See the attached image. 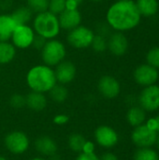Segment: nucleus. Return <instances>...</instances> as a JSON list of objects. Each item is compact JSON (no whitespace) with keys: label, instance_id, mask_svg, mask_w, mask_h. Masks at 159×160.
<instances>
[{"label":"nucleus","instance_id":"4be33fe9","mask_svg":"<svg viewBox=\"0 0 159 160\" xmlns=\"http://www.w3.org/2000/svg\"><path fill=\"white\" fill-rule=\"evenodd\" d=\"M146 115H145V111L139 106H133L131 107L127 113V122L129 123L130 126L132 127H138L143 124L145 121Z\"/></svg>","mask_w":159,"mask_h":160},{"label":"nucleus","instance_id":"ddd939ff","mask_svg":"<svg viewBox=\"0 0 159 160\" xmlns=\"http://www.w3.org/2000/svg\"><path fill=\"white\" fill-rule=\"evenodd\" d=\"M95 140L98 145L104 148H112L118 142V134L111 127L100 126L95 131Z\"/></svg>","mask_w":159,"mask_h":160},{"label":"nucleus","instance_id":"412c9836","mask_svg":"<svg viewBox=\"0 0 159 160\" xmlns=\"http://www.w3.org/2000/svg\"><path fill=\"white\" fill-rule=\"evenodd\" d=\"M135 3L142 16L151 17L156 15L158 10L157 0H137Z\"/></svg>","mask_w":159,"mask_h":160},{"label":"nucleus","instance_id":"ea45409f","mask_svg":"<svg viewBox=\"0 0 159 160\" xmlns=\"http://www.w3.org/2000/svg\"><path fill=\"white\" fill-rule=\"evenodd\" d=\"M157 147L159 149V136H157Z\"/></svg>","mask_w":159,"mask_h":160},{"label":"nucleus","instance_id":"1a4fd4ad","mask_svg":"<svg viewBox=\"0 0 159 160\" xmlns=\"http://www.w3.org/2000/svg\"><path fill=\"white\" fill-rule=\"evenodd\" d=\"M139 101L141 107L147 112H155L159 109V86L153 84L145 86L142 91Z\"/></svg>","mask_w":159,"mask_h":160},{"label":"nucleus","instance_id":"a878e982","mask_svg":"<svg viewBox=\"0 0 159 160\" xmlns=\"http://www.w3.org/2000/svg\"><path fill=\"white\" fill-rule=\"evenodd\" d=\"M49 0H26V6L34 14L48 10Z\"/></svg>","mask_w":159,"mask_h":160},{"label":"nucleus","instance_id":"72a5a7b5","mask_svg":"<svg viewBox=\"0 0 159 160\" xmlns=\"http://www.w3.org/2000/svg\"><path fill=\"white\" fill-rule=\"evenodd\" d=\"M82 152L85 153V154L95 153V144H94V142H92L90 141H86L84 145H83V148H82Z\"/></svg>","mask_w":159,"mask_h":160},{"label":"nucleus","instance_id":"9d476101","mask_svg":"<svg viewBox=\"0 0 159 160\" xmlns=\"http://www.w3.org/2000/svg\"><path fill=\"white\" fill-rule=\"evenodd\" d=\"M97 90L99 94L108 99L115 98L121 92V85L117 79L111 75L102 76L97 82Z\"/></svg>","mask_w":159,"mask_h":160},{"label":"nucleus","instance_id":"a211bd4d","mask_svg":"<svg viewBox=\"0 0 159 160\" xmlns=\"http://www.w3.org/2000/svg\"><path fill=\"white\" fill-rule=\"evenodd\" d=\"M47 98L45 94L31 91L25 97V106H27L30 110L35 112H41L47 106Z\"/></svg>","mask_w":159,"mask_h":160},{"label":"nucleus","instance_id":"7c9ffc66","mask_svg":"<svg viewBox=\"0 0 159 160\" xmlns=\"http://www.w3.org/2000/svg\"><path fill=\"white\" fill-rule=\"evenodd\" d=\"M53 123L57 126H64L66 125L68 121H69V116L67 114L65 113H60V114H56L53 119H52Z\"/></svg>","mask_w":159,"mask_h":160},{"label":"nucleus","instance_id":"f03ea898","mask_svg":"<svg viewBox=\"0 0 159 160\" xmlns=\"http://www.w3.org/2000/svg\"><path fill=\"white\" fill-rule=\"evenodd\" d=\"M26 83L31 91L49 93L57 83L53 68L44 64L32 67L26 74Z\"/></svg>","mask_w":159,"mask_h":160},{"label":"nucleus","instance_id":"6ab92c4d","mask_svg":"<svg viewBox=\"0 0 159 160\" xmlns=\"http://www.w3.org/2000/svg\"><path fill=\"white\" fill-rule=\"evenodd\" d=\"M17 53V49L10 41H0V66L11 63Z\"/></svg>","mask_w":159,"mask_h":160},{"label":"nucleus","instance_id":"aec40b11","mask_svg":"<svg viewBox=\"0 0 159 160\" xmlns=\"http://www.w3.org/2000/svg\"><path fill=\"white\" fill-rule=\"evenodd\" d=\"M10 15L15 21V22L17 23V25H20V24H29V22L33 20L34 13L25 5L15 8L12 11V13H10Z\"/></svg>","mask_w":159,"mask_h":160},{"label":"nucleus","instance_id":"c756f323","mask_svg":"<svg viewBox=\"0 0 159 160\" xmlns=\"http://www.w3.org/2000/svg\"><path fill=\"white\" fill-rule=\"evenodd\" d=\"M9 104L14 109H22L25 106V97L21 94H14L9 98Z\"/></svg>","mask_w":159,"mask_h":160},{"label":"nucleus","instance_id":"e433bc0d","mask_svg":"<svg viewBox=\"0 0 159 160\" xmlns=\"http://www.w3.org/2000/svg\"><path fill=\"white\" fill-rule=\"evenodd\" d=\"M73 1H74V2H76V3H77L79 6H80V5L82 3V2H83V0H73Z\"/></svg>","mask_w":159,"mask_h":160},{"label":"nucleus","instance_id":"f704fd0d","mask_svg":"<svg viewBox=\"0 0 159 160\" xmlns=\"http://www.w3.org/2000/svg\"><path fill=\"white\" fill-rule=\"evenodd\" d=\"M99 160H119V159H118V158H117L114 154L108 152V153L103 154V155H102V157H101V158H99Z\"/></svg>","mask_w":159,"mask_h":160},{"label":"nucleus","instance_id":"9b49d317","mask_svg":"<svg viewBox=\"0 0 159 160\" xmlns=\"http://www.w3.org/2000/svg\"><path fill=\"white\" fill-rule=\"evenodd\" d=\"M157 68L150 66L149 64H143L139 66L134 71V79L140 85L149 86L155 84L158 80Z\"/></svg>","mask_w":159,"mask_h":160},{"label":"nucleus","instance_id":"cd10ccee","mask_svg":"<svg viewBox=\"0 0 159 160\" xmlns=\"http://www.w3.org/2000/svg\"><path fill=\"white\" fill-rule=\"evenodd\" d=\"M67 8V0H49L48 10L55 15H60Z\"/></svg>","mask_w":159,"mask_h":160},{"label":"nucleus","instance_id":"58836bf2","mask_svg":"<svg viewBox=\"0 0 159 160\" xmlns=\"http://www.w3.org/2000/svg\"><path fill=\"white\" fill-rule=\"evenodd\" d=\"M90 1L95 2V3H100V2H102V1H104V0H90Z\"/></svg>","mask_w":159,"mask_h":160},{"label":"nucleus","instance_id":"4c0bfd02","mask_svg":"<svg viewBox=\"0 0 159 160\" xmlns=\"http://www.w3.org/2000/svg\"><path fill=\"white\" fill-rule=\"evenodd\" d=\"M30 160H47L45 159V158H32V159Z\"/></svg>","mask_w":159,"mask_h":160},{"label":"nucleus","instance_id":"0eeeda50","mask_svg":"<svg viewBox=\"0 0 159 160\" xmlns=\"http://www.w3.org/2000/svg\"><path fill=\"white\" fill-rule=\"evenodd\" d=\"M5 146L8 152L13 155H22L25 153L30 145L29 138L22 131L15 130L9 132L4 140Z\"/></svg>","mask_w":159,"mask_h":160},{"label":"nucleus","instance_id":"f3484780","mask_svg":"<svg viewBox=\"0 0 159 160\" xmlns=\"http://www.w3.org/2000/svg\"><path fill=\"white\" fill-rule=\"evenodd\" d=\"M17 26V23L13 20L10 14H0V41H9L11 35Z\"/></svg>","mask_w":159,"mask_h":160},{"label":"nucleus","instance_id":"dca6fc26","mask_svg":"<svg viewBox=\"0 0 159 160\" xmlns=\"http://www.w3.org/2000/svg\"><path fill=\"white\" fill-rule=\"evenodd\" d=\"M35 148L37 152L45 157H52L56 154L58 146L56 142L50 136H40L35 141Z\"/></svg>","mask_w":159,"mask_h":160},{"label":"nucleus","instance_id":"6e6552de","mask_svg":"<svg viewBox=\"0 0 159 160\" xmlns=\"http://www.w3.org/2000/svg\"><path fill=\"white\" fill-rule=\"evenodd\" d=\"M131 139L139 148H148L157 142V132L148 125H141L135 128Z\"/></svg>","mask_w":159,"mask_h":160},{"label":"nucleus","instance_id":"4468645a","mask_svg":"<svg viewBox=\"0 0 159 160\" xmlns=\"http://www.w3.org/2000/svg\"><path fill=\"white\" fill-rule=\"evenodd\" d=\"M108 41V50L115 56L124 55L128 49V40L123 32H117L111 34Z\"/></svg>","mask_w":159,"mask_h":160},{"label":"nucleus","instance_id":"2eb2a0df","mask_svg":"<svg viewBox=\"0 0 159 160\" xmlns=\"http://www.w3.org/2000/svg\"><path fill=\"white\" fill-rule=\"evenodd\" d=\"M58 20L61 29L68 32L82 24V17L79 9H65L58 15Z\"/></svg>","mask_w":159,"mask_h":160},{"label":"nucleus","instance_id":"393cba45","mask_svg":"<svg viewBox=\"0 0 159 160\" xmlns=\"http://www.w3.org/2000/svg\"><path fill=\"white\" fill-rule=\"evenodd\" d=\"M134 160H159L157 153L148 148H140L134 155Z\"/></svg>","mask_w":159,"mask_h":160},{"label":"nucleus","instance_id":"5701e85b","mask_svg":"<svg viewBox=\"0 0 159 160\" xmlns=\"http://www.w3.org/2000/svg\"><path fill=\"white\" fill-rule=\"evenodd\" d=\"M49 96L52 100L56 103H63L68 98L67 88L60 83H56L49 92Z\"/></svg>","mask_w":159,"mask_h":160},{"label":"nucleus","instance_id":"bb28decb","mask_svg":"<svg viewBox=\"0 0 159 160\" xmlns=\"http://www.w3.org/2000/svg\"><path fill=\"white\" fill-rule=\"evenodd\" d=\"M91 47L97 53L104 52L108 49V41H107V38L105 37H103V36L98 35V34H95V37L93 38Z\"/></svg>","mask_w":159,"mask_h":160},{"label":"nucleus","instance_id":"b1692460","mask_svg":"<svg viewBox=\"0 0 159 160\" xmlns=\"http://www.w3.org/2000/svg\"><path fill=\"white\" fill-rule=\"evenodd\" d=\"M87 140L85 139L84 136L79 133H73L68 137L67 140V144L68 147L75 153H82L83 145Z\"/></svg>","mask_w":159,"mask_h":160},{"label":"nucleus","instance_id":"20e7f679","mask_svg":"<svg viewBox=\"0 0 159 160\" xmlns=\"http://www.w3.org/2000/svg\"><path fill=\"white\" fill-rule=\"evenodd\" d=\"M67 48L66 45L57 38L49 39L40 51L42 63L51 68L56 67L66 59Z\"/></svg>","mask_w":159,"mask_h":160},{"label":"nucleus","instance_id":"c85d7f7f","mask_svg":"<svg viewBox=\"0 0 159 160\" xmlns=\"http://www.w3.org/2000/svg\"><path fill=\"white\" fill-rule=\"evenodd\" d=\"M147 62L150 66L159 68V47H155L151 49L146 55Z\"/></svg>","mask_w":159,"mask_h":160},{"label":"nucleus","instance_id":"2f4dec72","mask_svg":"<svg viewBox=\"0 0 159 160\" xmlns=\"http://www.w3.org/2000/svg\"><path fill=\"white\" fill-rule=\"evenodd\" d=\"M46 39L43 38L42 37L38 36V35H36L34 40H33V43H32V47L36 50H38V51H41V49L43 48V46L45 45L46 43Z\"/></svg>","mask_w":159,"mask_h":160},{"label":"nucleus","instance_id":"423d86ee","mask_svg":"<svg viewBox=\"0 0 159 160\" xmlns=\"http://www.w3.org/2000/svg\"><path fill=\"white\" fill-rule=\"evenodd\" d=\"M35 37L36 33L32 26L29 24H20L15 27L10 38V42L16 49L25 50L32 47Z\"/></svg>","mask_w":159,"mask_h":160},{"label":"nucleus","instance_id":"473e14b6","mask_svg":"<svg viewBox=\"0 0 159 160\" xmlns=\"http://www.w3.org/2000/svg\"><path fill=\"white\" fill-rule=\"evenodd\" d=\"M75 160H99V158L95 153L85 154V153L82 152L78 155V157L76 158Z\"/></svg>","mask_w":159,"mask_h":160},{"label":"nucleus","instance_id":"a19ab883","mask_svg":"<svg viewBox=\"0 0 159 160\" xmlns=\"http://www.w3.org/2000/svg\"><path fill=\"white\" fill-rule=\"evenodd\" d=\"M0 160H7L6 158H4V157H2V156H0Z\"/></svg>","mask_w":159,"mask_h":160},{"label":"nucleus","instance_id":"7ed1b4c3","mask_svg":"<svg viewBox=\"0 0 159 160\" xmlns=\"http://www.w3.org/2000/svg\"><path fill=\"white\" fill-rule=\"evenodd\" d=\"M32 27L36 33L46 40L56 38L61 32L58 16L49 10L37 13L32 20Z\"/></svg>","mask_w":159,"mask_h":160},{"label":"nucleus","instance_id":"39448f33","mask_svg":"<svg viewBox=\"0 0 159 160\" xmlns=\"http://www.w3.org/2000/svg\"><path fill=\"white\" fill-rule=\"evenodd\" d=\"M95 32L86 25H79L67 32V41L74 49L82 50L91 47Z\"/></svg>","mask_w":159,"mask_h":160},{"label":"nucleus","instance_id":"f257e3e1","mask_svg":"<svg viewBox=\"0 0 159 160\" xmlns=\"http://www.w3.org/2000/svg\"><path fill=\"white\" fill-rule=\"evenodd\" d=\"M142 15L137 5L132 0H117L107 10L106 22L109 26L117 31L125 32L139 25Z\"/></svg>","mask_w":159,"mask_h":160},{"label":"nucleus","instance_id":"f8f14e48","mask_svg":"<svg viewBox=\"0 0 159 160\" xmlns=\"http://www.w3.org/2000/svg\"><path fill=\"white\" fill-rule=\"evenodd\" d=\"M54 73L57 83L66 85L74 81L77 74L76 66L68 60H64L54 67Z\"/></svg>","mask_w":159,"mask_h":160},{"label":"nucleus","instance_id":"c9c22d12","mask_svg":"<svg viewBox=\"0 0 159 160\" xmlns=\"http://www.w3.org/2000/svg\"><path fill=\"white\" fill-rule=\"evenodd\" d=\"M151 122H153L154 125H148L150 126L153 129H155L157 132H159V115H157L155 119H153Z\"/></svg>","mask_w":159,"mask_h":160}]
</instances>
